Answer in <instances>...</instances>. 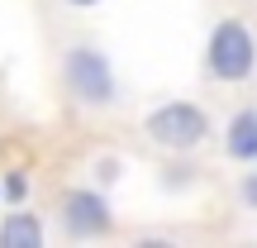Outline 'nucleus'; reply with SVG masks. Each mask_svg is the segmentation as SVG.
<instances>
[{"label":"nucleus","mask_w":257,"mask_h":248,"mask_svg":"<svg viewBox=\"0 0 257 248\" xmlns=\"http://www.w3.org/2000/svg\"><path fill=\"white\" fill-rule=\"evenodd\" d=\"M257 62V48H252V34L243 24H219L210 34V72L224 76V81H238V76H248Z\"/></svg>","instance_id":"obj_3"},{"label":"nucleus","mask_w":257,"mask_h":248,"mask_svg":"<svg viewBox=\"0 0 257 248\" xmlns=\"http://www.w3.org/2000/svg\"><path fill=\"white\" fill-rule=\"evenodd\" d=\"M229 153L233 157H257V115H233L229 124Z\"/></svg>","instance_id":"obj_6"},{"label":"nucleus","mask_w":257,"mask_h":248,"mask_svg":"<svg viewBox=\"0 0 257 248\" xmlns=\"http://www.w3.org/2000/svg\"><path fill=\"white\" fill-rule=\"evenodd\" d=\"M210 134V120H205V110H195V105H162V110L148 115V138L162 148H195L200 138Z\"/></svg>","instance_id":"obj_2"},{"label":"nucleus","mask_w":257,"mask_h":248,"mask_svg":"<svg viewBox=\"0 0 257 248\" xmlns=\"http://www.w3.org/2000/svg\"><path fill=\"white\" fill-rule=\"evenodd\" d=\"M67 5H95V0H67Z\"/></svg>","instance_id":"obj_9"},{"label":"nucleus","mask_w":257,"mask_h":248,"mask_svg":"<svg viewBox=\"0 0 257 248\" xmlns=\"http://www.w3.org/2000/svg\"><path fill=\"white\" fill-rule=\"evenodd\" d=\"M0 196H5L10 205H19V201L29 196V177H24V172H10L5 182H0Z\"/></svg>","instance_id":"obj_7"},{"label":"nucleus","mask_w":257,"mask_h":248,"mask_svg":"<svg viewBox=\"0 0 257 248\" xmlns=\"http://www.w3.org/2000/svg\"><path fill=\"white\" fill-rule=\"evenodd\" d=\"M62 72H67V86H72V96L81 105H110L114 101V72H110L100 48H86V43L67 48Z\"/></svg>","instance_id":"obj_1"},{"label":"nucleus","mask_w":257,"mask_h":248,"mask_svg":"<svg viewBox=\"0 0 257 248\" xmlns=\"http://www.w3.org/2000/svg\"><path fill=\"white\" fill-rule=\"evenodd\" d=\"M0 248H43V220L29 210H10L0 220Z\"/></svg>","instance_id":"obj_5"},{"label":"nucleus","mask_w":257,"mask_h":248,"mask_svg":"<svg viewBox=\"0 0 257 248\" xmlns=\"http://www.w3.org/2000/svg\"><path fill=\"white\" fill-rule=\"evenodd\" d=\"M248 201H257V182H248Z\"/></svg>","instance_id":"obj_8"},{"label":"nucleus","mask_w":257,"mask_h":248,"mask_svg":"<svg viewBox=\"0 0 257 248\" xmlns=\"http://www.w3.org/2000/svg\"><path fill=\"white\" fill-rule=\"evenodd\" d=\"M62 220H67V229H72L76 239L105 234V229H110V205H105L95 191H72L62 201Z\"/></svg>","instance_id":"obj_4"}]
</instances>
